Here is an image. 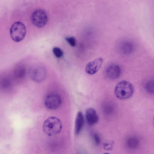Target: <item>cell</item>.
<instances>
[{"instance_id": "15", "label": "cell", "mask_w": 154, "mask_h": 154, "mask_svg": "<svg viewBox=\"0 0 154 154\" xmlns=\"http://www.w3.org/2000/svg\"><path fill=\"white\" fill-rule=\"evenodd\" d=\"M132 45L129 43H123L121 46V50L122 52L125 54L130 53L132 50Z\"/></svg>"}, {"instance_id": "9", "label": "cell", "mask_w": 154, "mask_h": 154, "mask_svg": "<svg viewBox=\"0 0 154 154\" xmlns=\"http://www.w3.org/2000/svg\"><path fill=\"white\" fill-rule=\"evenodd\" d=\"M85 117L87 124L90 125L96 124L99 120V117L96 110L92 108H89L86 110Z\"/></svg>"}, {"instance_id": "12", "label": "cell", "mask_w": 154, "mask_h": 154, "mask_svg": "<svg viewBox=\"0 0 154 154\" xmlns=\"http://www.w3.org/2000/svg\"><path fill=\"white\" fill-rule=\"evenodd\" d=\"M11 80L8 77H4L1 80L0 85L3 89H7L9 88L11 85Z\"/></svg>"}, {"instance_id": "7", "label": "cell", "mask_w": 154, "mask_h": 154, "mask_svg": "<svg viewBox=\"0 0 154 154\" xmlns=\"http://www.w3.org/2000/svg\"><path fill=\"white\" fill-rule=\"evenodd\" d=\"M103 61V58L99 57L89 62L85 66V71L90 75L95 74L101 67Z\"/></svg>"}, {"instance_id": "14", "label": "cell", "mask_w": 154, "mask_h": 154, "mask_svg": "<svg viewBox=\"0 0 154 154\" xmlns=\"http://www.w3.org/2000/svg\"><path fill=\"white\" fill-rule=\"evenodd\" d=\"M145 89L148 93L154 94V80H150L148 81L146 84Z\"/></svg>"}, {"instance_id": "16", "label": "cell", "mask_w": 154, "mask_h": 154, "mask_svg": "<svg viewBox=\"0 0 154 154\" xmlns=\"http://www.w3.org/2000/svg\"><path fill=\"white\" fill-rule=\"evenodd\" d=\"M52 51L54 54L57 58H60L63 55V51L59 48L54 47Z\"/></svg>"}, {"instance_id": "17", "label": "cell", "mask_w": 154, "mask_h": 154, "mask_svg": "<svg viewBox=\"0 0 154 154\" xmlns=\"http://www.w3.org/2000/svg\"><path fill=\"white\" fill-rule=\"evenodd\" d=\"M65 39L68 43L72 47H74L76 44V39L74 37H69L65 38Z\"/></svg>"}, {"instance_id": "6", "label": "cell", "mask_w": 154, "mask_h": 154, "mask_svg": "<svg viewBox=\"0 0 154 154\" xmlns=\"http://www.w3.org/2000/svg\"><path fill=\"white\" fill-rule=\"evenodd\" d=\"M61 100L60 96L57 94L51 93L46 96L44 101L46 107L50 110H55L60 106Z\"/></svg>"}, {"instance_id": "18", "label": "cell", "mask_w": 154, "mask_h": 154, "mask_svg": "<svg viewBox=\"0 0 154 154\" xmlns=\"http://www.w3.org/2000/svg\"><path fill=\"white\" fill-rule=\"evenodd\" d=\"M93 137L94 141L96 144L98 145L100 143V139L98 135L97 134H94L93 135Z\"/></svg>"}, {"instance_id": "10", "label": "cell", "mask_w": 154, "mask_h": 154, "mask_svg": "<svg viewBox=\"0 0 154 154\" xmlns=\"http://www.w3.org/2000/svg\"><path fill=\"white\" fill-rule=\"evenodd\" d=\"M84 120L82 113L79 112L77 114L75 123V132L79 134L82 130L84 125Z\"/></svg>"}, {"instance_id": "8", "label": "cell", "mask_w": 154, "mask_h": 154, "mask_svg": "<svg viewBox=\"0 0 154 154\" xmlns=\"http://www.w3.org/2000/svg\"><path fill=\"white\" fill-rule=\"evenodd\" d=\"M106 74L107 77L109 79H118L121 74V68L117 65H111L106 68Z\"/></svg>"}, {"instance_id": "4", "label": "cell", "mask_w": 154, "mask_h": 154, "mask_svg": "<svg viewBox=\"0 0 154 154\" xmlns=\"http://www.w3.org/2000/svg\"><path fill=\"white\" fill-rule=\"evenodd\" d=\"M31 20L34 26L38 27L41 28L45 26L48 22V14L44 9H37L32 13Z\"/></svg>"}, {"instance_id": "5", "label": "cell", "mask_w": 154, "mask_h": 154, "mask_svg": "<svg viewBox=\"0 0 154 154\" xmlns=\"http://www.w3.org/2000/svg\"><path fill=\"white\" fill-rule=\"evenodd\" d=\"M28 74L30 78L37 82L43 81L46 75V71L45 67L40 64H35L29 69Z\"/></svg>"}, {"instance_id": "2", "label": "cell", "mask_w": 154, "mask_h": 154, "mask_svg": "<svg viewBox=\"0 0 154 154\" xmlns=\"http://www.w3.org/2000/svg\"><path fill=\"white\" fill-rule=\"evenodd\" d=\"M62 128L60 120L54 116L50 117L44 122L43 125L44 133L48 136H52L59 133Z\"/></svg>"}, {"instance_id": "19", "label": "cell", "mask_w": 154, "mask_h": 154, "mask_svg": "<svg viewBox=\"0 0 154 154\" xmlns=\"http://www.w3.org/2000/svg\"><path fill=\"white\" fill-rule=\"evenodd\" d=\"M103 154H110L106 152V153H104Z\"/></svg>"}, {"instance_id": "3", "label": "cell", "mask_w": 154, "mask_h": 154, "mask_svg": "<svg viewBox=\"0 0 154 154\" xmlns=\"http://www.w3.org/2000/svg\"><path fill=\"white\" fill-rule=\"evenodd\" d=\"M10 32L12 39L15 42H20L25 36L26 32V26L22 22L17 21L12 25Z\"/></svg>"}, {"instance_id": "13", "label": "cell", "mask_w": 154, "mask_h": 154, "mask_svg": "<svg viewBox=\"0 0 154 154\" xmlns=\"http://www.w3.org/2000/svg\"><path fill=\"white\" fill-rule=\"evenodd\" d=\"M139 142L138 140L134 137L129 138L127 140L128 146L131 149H135L138 146Z\"/></svg>"}, {"instance_id": "11", "label": "cell", "mask_w": 154, "mask_h": 154, "mask_svg": "<svg viewBox=\"0 0 154 154\" xmlns=\"http://www.w3.org/2000/svg\"><path fill=\"white\" fill-rule=\"evenodd\" d=\"M26 72L25 67L23 64H18L14 67V74L15 77L17 78H21L23 77Z\"/></svg>"}, {"instance_id": "1", "label": "cell", "mask_w": 154, "mask_h": 154, "mask_svg": "<svg viewBox=\"0 0 154 154\" xmlns=\"http://www.w3.org/2000/svg\"><path fill=\"white\" fill-rule=\"evenodd\" d=\"M134 88L130 82L125 80L119 82L114 89V93L116 97L121 100H125L131 97L133 95Z\"/></svg>"}]
</instances>
